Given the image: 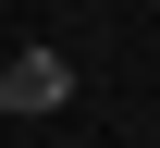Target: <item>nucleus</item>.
Listing matches in <instances>:
<instances>
[{"mask_svg":"<svg viewBox=\"0 0 160 148\" xmlns=\"http://www.w3.org/2000/svg\"><path fill=\"white\" fill-rule=\"evenodd\" d=\"M62 99H74V62H62V49H12V62H0V111H12V124H37Z\"/></svg>","mask_w":160,"mask_h":148,"instance_id":"nucleus-1","label":"nucleus"}]
</instances>
